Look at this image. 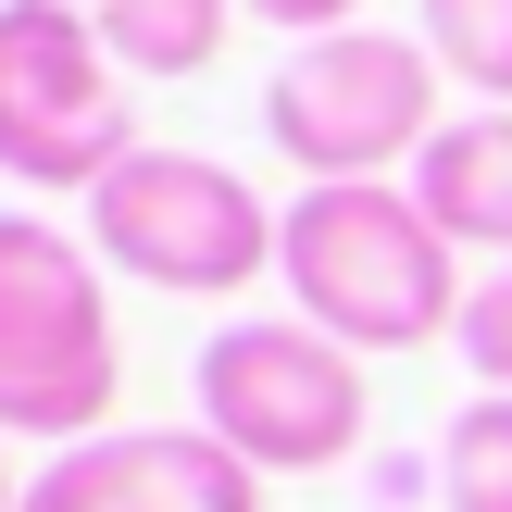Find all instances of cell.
I'll list each match as a JSON object with an SVG mask.
<instances>
[{"label": "cell", "mask_w": 512, "mask_h": 512, "mask_svg": "<svg viewBox=\"0 0 512 512\" xmlns=\"http://www.w3.org/2000/svg\"><path fill=\"white\" fill-rule=\"evenodd\" d=\"M275 275H288V313L325 325L338 350L363 363H400V350H438L463 338V250L425 225L413 188H300L288 200V238H275Z\"/></svg>", "instance_id": "obj_1"}, {"label": "cell", "mask_w": 512, "mask_h": 512, "mask_svg": "<svg viewBox=\"0 0 512 512\" xmlns=\"http://www.w3.org/2000/svg\"><path fill=\"white\" fill-rule=\"evenodd\" d=\"M113 388H125V350H113L100 250L0 200V438L88 450L113 438Z\"/></svg>", "instance_id": "obj_2"}, {"label": "cell", "mask_w": 512, "mask_h": 512, "mask_svg": "<svg viewBox=\"0 0 512 512\" xmlns=\"http://www.w3.org/2000/svg\"><path fill=\"white\" fill-rule=\"evenodd\" d=\"M275 238H288V213L213 150H138L88 188L100 275L163 288V300H250L275 275Z\"/></svg>", "instance_id": "obj_3"}, {"label": "cell", "mask_w": 512, "mask_h": 512, "mask_svg": "<svg viewBox=\"0 0 512 512\" xmlns=\"http://www.w3.org/2000/svg\"><path fill=\"white\" fill-rule=\"evenodd\" d=\"M188 400H200L188 425H213L263 488H275V475H338L350 450H363V425H375L363 350H338L325 325H300V313H238V325H213Z\"/></svg>", "instance_id": "obj_4"}, {"label": "cell", "mask_w": 512, "mask_h": 512, "mask_svg": "<svg viewBox=\"0 0 512 512\" xmlns=\"http://www.w3.org/2000/svg\"><path fill=\"white\" fill-rule=\"evenodd\" d=\"M438 50L425 38H388V25H338V38L288 50L263 88V138L288 150L300 188H375V175H413L425 138H438Z\"/></svg>", "instance_id": "obj_5"}, {"label": "cell", "mask_w": 512, "mask_h": 512, "mask_svg": "<svg viewBox=\"0 0 512 512\" xmlns=\"http://www.w3.org/2000/svg\"><path fill=\"white\" fill-rule=\"evenodd\" d=\"M138 75L100 50L88 0H0V175L88 200L113 163H138Z\"/></svg>", "instance_id": "obj_6"}, {"label": "cell", "mask_w": 512, "mask_h": 512, "mask_svg": "<svg viewBox=\"0 0 512 512\" xmlns=\"http://www.w3.org/2000/svg\"><path fill=\"white\" fill-rule=\"evenodd\" d=\"M25 512H263V475L213 425H113L88 450H50Z\"/></svg>", "instance_id": "obj_7"}, {"label": "cell", "mask_w": 512, "mask_h": 512, "mask_svg": "<svg viewBox=\"0 0 512 512\" xmlns=\"http://www.w3.org/2000/svg\"><path fill=\"white\" fill-rule=\"evenodd\" d=\"M400 188L425 200V225H438L463 263H512V113H488V100L450 113Z\"/></svg>", "instance_id": "obj_8"}, {"label": "cell", "mask_w": 512, "mask_h": 512, "mask_svg": "<svg viewBox=\"0 0 512 512\" xmlns=\"http://www.w3.org/2000/svg\"><path fill=\"white\" fill-rule=\"evenodd\" d=\"M100 50H113L138 88H163V75H200L225 50V25H238V0H88Z\"/></svg>", "instance_id": "obj_9"}, {"label": "cell", "mask_w": 512, "mask_h": 512, "mask_svg": "<svg viewBox=\"0 0 512 512\" xmlns=\"http://www.w3.org/2000/svg\"><path fill=\"white\" fill-rule=\"evenodd\" d=\"M413 38L438 50V75L450 88H475L488 113H512V0H413Z\"/></svg>", "instance_id": "obj_10"}, {"label": "cell", "mask_w": 512, "mask_h": 512, "mask_svg": "<svg viewBox=\"0 0 512 512\" xmlns=\"http://www.w3.org/2000/svg\"><path fill=\"white\" fill-rule=\"evenodd\" d=\"M438 500L450 512H512V400L500 388H475L438 425Z\"/></svg>", "instance_id": "obj_11"}, {"label": "cell", "mask_w": 512, "mask_h": 512, "mask_svg": "<svg viewBox=\"0 0 512 512\" xmlns=\"http://www.w3.org/2000/svg\"><path fill=\"white\" fill-rule=\"evenodd\" d=\"M475 363V388H500L512 400V263H488L475 275V300H463V338H450Z\"/></svg>", "instance_id": "obj_12"}, {"label": "cell", "mask_w": 512, "mask_h": 512, "mask_svg": "<svg viewBox=\"0 0 512 512\" xmlns=\"http://www.w3.org/2000/svg\"><path fill=\"white\" fill-rule=\"evenodd\" d=\"M238 13H263L275 38H300V50H313V38H338V25H363V0H238Z\"/></svg>", "instance_id": "obj_13"}, {"label": "cell", "mask_w": 512, "mask_h": 512, "mask_svg": "<svg viewBox=\"0 0 512 512\" xmlns=\"http://www.w3.org/2000/svg\"><path fill=\"white\" fill-rule=\"evenodd\" d=\"M0 512H25V475H13V463H0Z\"/></svg>", "instance_id": "obj_14"}]
</instances>
